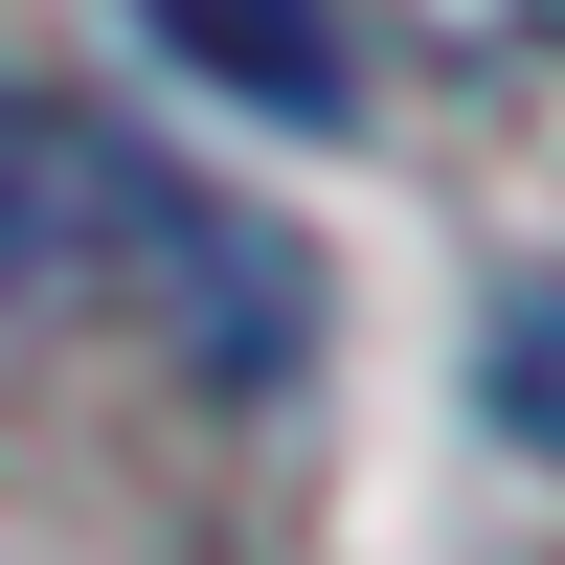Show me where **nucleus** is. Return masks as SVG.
Here are the masks:
<instances>
[{"label":"nucleus","mask_w":565,"mask_h":565,"mask_svg":"<svg viewBox=\"0 0 565 565\" xmlns=\"http://www.w3.org/2000/svg\"><path fill=\"white\" fill-rule=\"evenodd\" d=\"M90 271H114L136 317L181 340V385H295V249H271L226 181H181V159H136V136H90Z\"/></svg>","instance_id":"1"},{"label":"nucleus","mask_w":565,"mask_h":565,"mask_svg":"<svg viewBox=\"0 0 565 565\" xmlns=\"http://www.w3.org/2000/svg\"><path fill=\"white\" fill-rule=\"evenodd\" d=\"M159 23V68L249 90V114H362V23L340 0H136Z\"/></svg>","instance_id":"2"},{"label":"nucleus","mask_w":565,"mask_h":565,"mask_svg":"<svg viewBox=\"0 0 565 565\" xmlns=\"http://www.w3.org/2000/svg\"><path fill=\"white\" fill-rule=\"evenodd\" d=\"M45 295H90V114L0 68V317H45Z\"/></svg>","instance_id":"3"},{"label":"nucleus","mask_w":565,"mask_h":565,"mask_svg":"<svg viewBox=\"0 0 565 565\" xmlns=\"http://www.w3.org/2000/svg\"><path fill=\"white\" fill-rule=\"evenodd\" d=\"M476 385H498V430H521V452H565V271H521V295H498Z\"/></svg>","instance_id":"4"},{"label":"nucleus","mask_w":565,"mask_h":565,"mask_svg":"<svg viewBox=\"0 0 565 565\" xmlns=\"http://www.w3.org/2000/svg\"><path fill=\"white\" fill-rule=\"evenodd\" d=\"M385 23H430V45H521L543 0H385Z\"/></svg>","instance_id":"5"}]
</instances>
